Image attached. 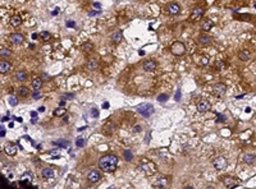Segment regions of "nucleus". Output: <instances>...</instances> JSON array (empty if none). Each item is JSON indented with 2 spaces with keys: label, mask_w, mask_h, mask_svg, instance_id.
Here are the masks:
<instances>
[{
  "label": "nucleus",
  "mask_w": 256,
  "mask_h": 189,
  "mask_svg": "<svg viewBox=\"0 0 256 189\" xmlns=\"http://www.w3.org/2000/svg\"><path fill=\"white\" fill-rule=\"evenodd\" d=\"M240 59L242 60V61H247L248 59H250V56H251V54H250V51L248 50H243V51H241L240 52Z\"/></svg>",
  "instance_id": "obj_29"
},
{
  "label": "nucleus",
  "mask_w": 256,
  "mask_h": 189,
  "mask_svg": "<svg viewBox=\"0 0 256 189\" xmlns=\"http://www.w3.org/2000/svg\"><path fill=\"white\" fill-rule=\"evenodd\" d=\"M5 136V130H4V128H1V137Z\"/></svg>",
  "instance_id": "obj_53"
},
{
  "label": "nucleus",
  "mask_w": 256,
  "mask_h": 189,
  "mask_svg": "<svg viewBox=\"0 0 256 189\" xmlns=\"http://www.w3.org/2000/svg\"><path fill=\"white\" fill-rule=\"evenodd\" d=\"M114 129H115V124L113 123V121H109V123H106L104 125V130H105V133H108V134H111L114 132Z\"/></svg>",
  "instance_id": "obj_24"
},
{
  "label": "nucleus",
  "mask_w": 256,
  "mask_h": 189,
  "mask_svg": "<svg viewBox=\"0 0 256 189\" xmlns=\"http://www.w3.org/2000/svg\"><path fill=\"white\" fill-rule=\"evenodd\" d=\"M213 27H214V22L210 21V19H204L202 22H201V29L205 31V32L210 31Z\"/></svg>",
  "instance_id": "obj_18"
},
{
  "label": "nucleus",
  "mask_w": 256,
  "mask_h": 189,
  "mask_svg": "<svg viewBox=\"0 0 256 189\" xmlns=\"http://www.w3.org/2000/svg\"><path fill=\"white\" fill-rule=\"evenodd\" d=\"M255 8H256V4H255Z\"/></svg>",
  "instance_id": "obj_61"
},
{
  "label": "nucleus",
  "mask_w": 256,
  "mask_h": 189,
  "mask_svg": "<svg viewBox=\"0 0 256 189\" xmlns=\"http://www.w3.org/2000/svg\"><path fill=\"white\" fill-rule=\"evenodd\" d=\"M99 166L105 173H114L118 167V157L114 155H108L101 157L99 161Z\"/></svg>",
  "instance_id": "obj_1"
},
{
  "label": "nucleus",
  "mask_w": 256,
  "mask_h": 189,
  "mask_svg": "<svg viewBox=\"0 0 256 189\" xmlns=\"http://www.w3.org/2000/svg\"><path fill=\"white\" fill-rule=\"evenodd\" d=\"M124 159L127 160V161H131V160L133 159L132 152H131V151H125V152H124Z\"/></svg>",
  "instance_id": "obj_37"
},
{
  "label": "nucleus",
  "mask_w": 256,
  "mask_h": 189,
  "mask_svg": "<svg viewBox=\"0 0 256 189\" xmlns=\"http://www.w3.org/2000/svg\"><path fill=\"white\" fill-rule=\"evenodd\" d=\"M4 151H5V153L8 156H14L17 153L18 148H17L16 145H13V143H8V145H5V147H4Z\"/></svg>",
  "instance_id": "obj_13"
},
{
  "label": "nucleus",
  "mask_w": 256,
  "mask_h": 189,
  "mask_svg": "<svg viewBox=\"0 0 256 189\" xmlns=\"http://www.w3.org/2000/svg\"><path fill=\"white\" fill-rule=\"evenodd\" d=\"M76 146L77 147H83L85 146V139L83 138H78L77 141H76Z\"/></svg>",
  "instance_id": "obj_39"
},
{
  "label": "nucleus",
  "mask_w": 256,
  "mask_h": 189,
  "mask_svg": "<svg viewBox=\"0 0 256 189\" xmlns=\"http://www.w3.org/2000/svg\"><path fill=\"white\" fill-rule=\"evenodd\" d=\"M211 37L210 36H206V35H200L197 37V44L201 45V46H208V45L211 44Z\"/></svg>",
  "instance_id": "obj_12"
},
{
  "label": "nucleus",
  "mask_w": 256,
  "mask_h": 189,
  "mask_svg": "<svg viewBox=\"0 0 256 189\" xmlns=\"http://www.w3.org/2000/svg\"><path fill=\"white\" fill-rule=\"evenodd\" d=\"M156 66H158V63H156L155 60H146V61H143V64H142V68L145 69L146 72L155 70Z\"/></svg>",
  "instance_id": "obj_9"
},
{
  "label": "nucleus",
  "mask_w": 256,
  "mask_h": 189,
  "mask_svg": "<svg viewBox=\"0 0 256 189\" xmlns=\"http://www.w3.org/2000/svg\"><path fill=\"white\" fill-rule=\"evenodd\" d=\"M59 105H60V106H64V105H65V101H64V98H63V100L59 102Z\"/></svg>",
  "instance_id": "obj_52"
},
{
  "label": "nucleus",
  "mask_w": 256,
  "mask_h": 189,
  "mask_svg": "<svg viewBox=\"0 0 256 189\" xmlns=\"http://www.w3.org/2000/svg\"><path fill=\"white\" fill-rule=\"evenodd\" d=\"M168 185H169V180L165 176H160L158 180H156V184H155L156 188H167Z\"/></svg>",
  "instance_id": "obj_19"
},
{
  "label": "nucleus",
  "mask_w": 256,
  "mask_h": 189,
  "mask_svg": "<svg viewBox=\"0 0 256 189\" xmlns=\"http://www.w3.org/2000/svg\"><path fill=\"white\" fill-rule=\"evenodd\" d=\"M246 112H251V109H250V107H246Z\"/></svg>",
  "instance_id": "obj_60"
},
{
  "label": "nucleus",
  "mask_w": 256,
  "mask_h": 189,
  "mask_svg": "<svg viewBox=\"0 0 256 189\" xmlns=\"http://www.w3.org/2000/svg\"><path fill=\"white\" fill-rule=\"evenodd\" d=\"M137 111H138V114H141L142 116H145V118H149V116H151L152 114H154V106L151 105V103H142V105H140L137 107Z\"/></svg>",
  "instance_id": "obj_3"
},
{
  "label": "nucleus",
  "mask_w": 256,
  "mask_h": 189,
  "mask_svg": "<svg viewBox=\"0 0 256 189\" xmlns=\"http://www.w3.org/2000/svg\"><path fill=\"white\" fill-rule=\"evenodd\" d=\"M200 64H201V65H208V64H209L208 56H200Z\"/></svg>",
  "instance_id": "obj_38"
},
{
  "label": "nucleus",
  "mask_w": 256,
  "mask_h": 189,
  "mask_svg": "<svg viewBox=\"0 0 256 189\" xmlns=\"http://www.w3.org/2000/svg\"><path fill=\"white\" fill-rule=\"evenodd\" d=\"M179 97H181V92L177 91L176 92V96H174V98H176V101H179Z\"/></svg>",
  "instance_id": "obj_45"
},
{
  "label": "nucleus",
  "mask_w": 256,
  "mask_h": 189,
  "mask_svg": "<svg viewBox=\"0 0 256 189\" xmlns=\"http://www.w3.org/2000/svg\"><path fill=\"white\" fill-rule=\"evenodd\" d=\"M58 13H59V9H55V10H54V12H53V14H54V15H55V14H58Z\"/></svg>",
  "instance_id": "obj_54"
},
{
  "label": "nucleus",
  "mask_w": 256,
  "mask_h": 189,
  "mask_svg": "<svg viewBox=\"0 0 256 189\" xmlns=\"http://www.w3.org/2000/svg\"><path fill=\"white\" fill-rule=\"evenodd\" d=\"M53 145H54V146H58V147L67 148V147L69 146V142H68V141H65V139H59V141H55V142H53Z\"/></svg>",
  "instance_id": "obj_27"
},
{
  "label": "nucleus",
  "mask_w": 256,
  "mask_h": 189,
  "mask_svg": "<svg viewBox=\"0 0 256 189\" xmlns=\"http://www.w3.org/2000/svg\"><path fill=\"white\" fill-rule=\"evenodd\" d=\"M122 40H123V35L120 31H118V32H114L113 36H111V41H113L114 44H119V42H122Z\"/></svg>",
  "instance_id": "obj_22"
},
{
  "label": "nucleus",
  "mask_w": 256,
  "mask_h": 189,
  "mask_svg": "<svg viewBox=\"0 0 256 189\" xmlns=\"http://www.w3.org/2000/svg\"><path fill=\"white\" fill-rule=\"evenodd\" d=\"M10 41L14 45H19L24 41V36L22 33H12L10 35Z\"/></svg>",
  "instance_id": "obj_14"
},
{
  "label": "nucleus",
  "mask_w": 256,
  "mask_h": 189,
  "mask_svg": "<svg viewBox=\"0 0 256 189\" xmlns=\"http://www.w3.org/2000/svg\"><path fill=\"white\" fill-rule=\"evenodd\" d=\"M102 107H104V109H108V107H109V102H104L102 103Z\"/></svg>",
  "instance_id": "obj_50"
},
{
  "label": "nucleus",
  "mask_w": 256,
  "mask_h": 189,
  "mask_svg": "<svg viewBox=\"0 0 256 189\" xmlns=\"http://www.w3.org/2000/svg\"><path fill=\"white\" fill-rule=\"evenodd\" d=\"M40 37H41L44 41H49V40L51 38V35L47 32V31H42V32H40Z\"/></svg>",
  "instance_id": "obj_34"
},
{
  "label": "nucleus",
  "mask_w": 256,
  "mask_h": 189,
  "mask_svg": "<svg viewBox=\"0 0 256 189\" xmlns=\"http://www.w3.org/2000/svg\"><path fill=\"white\" fill-rule=\"evenodd\" d=\"M32 38H37V35H36V33H32Z\"/></svg>",
  "instance_id": "obj_59"
},
{
  "label": "nucleus",
  "mask_w": 256,
  "mask_h": 189,
  "mask_svg": "<svg viewBox=\"0 0 256 189\" xmlns=\"http://www.w3.org/2000/svg\"><path fill=\"white\" fill-rule=\"evenodd\" d=\"M97 66H99V60L95 59V58H92V59H90L87 61V69L88 70H95V69H97Z\"/></svg>",
  "instance_id": "obj_20"
},
{
  "label": "nucleus",
  "mask_w": 256,
  "mask_h": 189,
  "mask_svg": "<svg viewBox=\"0 0 256 189\" xmlns=\"http://www.w3.org/2000/svg\"><path fill=\"white\" fill-rule=\"evenodd\" d=\"M54 170L53 169H50V167H45V169H42V171H41V175L45 178V179H49V178H53L54 176Z\"/></svg>",
  "instance_id": "obj_21"
},
{
  "label": "nucleus",
  "mask_w": 256,
  "mask_h": 189,
  "mask_svg": "<svg viewBox=\"0 0 256 189\" xmlns=\"http://www.w3.org/2000/svg\"><path fill=\"white\" fill-rule=\"evenodd\" d=\"M31 182H32V176H31V173H24L23 175H22V178H21V180H19V184L22 187H31L30 184H31Z\"/></svg>",
  "instance_id": "obj_10"
},
{
  "label": "nucleus",
  "mask_w": 256,
  "mask_h": 189,
  "mask_svg": "<svg viewBox=\"0 0 256 189\" xmlns=\"http://www.w3.org/2000/svg\"><path fill=\"white\" fill-rule=\"evenodd\" d=\"M39 111H40V112H42V111H45V109H44V106H41V107H39Z\"/></svg>",
  "instance_id": "obj_55"
},
{
  "label": "nucleus",
  "mask_w": 256,
  "mask_h": 189,
  "mask_svg": "<svg viewBox=\"0 0 256 189\" xmlns=\"http://www.w3.org/2000/svg\"><path fill=\"white\" fill-rule=\"evenodd\" d=\"M18 94H19L21 97H27L30 94V89L24 86H22V87L18 88Z\"/></svg>",
  "instance_id": "obj_28"
},
{
  "label": "nucleus",
  "mask_w": 256,
  "mask_h": 189,
  "mask_svg": "<svg viewBox=\"0 0 256 189\" xmlns=\"http://www.w3.org/2000/svg\"><path fill=\"white\" fill-rule=\"evenodd\" d=\"M63 121H64V123H68V116H64V120Z\"/></svg>",
  "instance_id": "obj_58"
},
{
  "label": "nucleus",
  "mask_w": 256,
  "mask_h": 189,
  "mask_svg": "<svg viewBox=\"0 0 256 189\" xmlns=\"http://www.w3.org/2000/svg\"><path fill=\"white\" fill-rule=\"evenodd\" d=\"M12 69V64L9 61H5V60H1L0 61V72H1L3 74H7L9 73Z\"/></svg>",
  "instance_id": "obj_16"
},
{
  "label": "nucleus",
  "mask_w": 256,
  "mask_h": 189,
  "mask_svg": "<svg viewBox=\"0 0 256 189\" xmlns=\"http://www.w3.org/2000/svg\"><path fill=\"white\" fill-rule=\"evenodd\" d=\"M82 50L85 52H91L93 50V44L92 42H85L82 45Z\"/></svg>",
  "instance_id": "obj_33"
},
{
  "label": "nucleus",
  "mask_w": 256,
  "mask_h": 189,
  "mask_svg": "<svg viewBox=\"0 0 256 189\" xmlns=\"http://www.w3.org/2000/svg\"><path fill=\"white\" fill-rule=\"evenodd\" d=\"M7 120H9V119H8V116H3V119H1V121H7Z\"/></svg>",
  "instance_id": "obj_56"
},
{
  "label": "nucleus",
  "mask_w": 256,
  "mask_h": 189,
  "mask_svg": "<svg viewBox=\"0 0 256 189\" xmlns=\"http://www.w3.org/2000/svg\"><path fill=\"white\" fill-rule=\"evenodd\" d=\"M31 123L36 124V123H37V118H32V119H31Z\"/></svg>",
  "instance_id": "obj_51"
},
{
  "label": "nucleus",
  "mask_w": 256,
  "mask_h": 189,
  "mask_svg": "<svg viewBox=\"0 0 256 189\" xmlns=\"http://www.w3.org/2000/svg\"><path fill=\"white\" fill-rule=\"evenodd\" d=\"M210 107H211V105H210V102L208 100H200L199 102H197V110H199L200 112L209 111Z\"/></svg>",
  "instance_id": "obj_8"
},
{
  "label": "nucleus",
  "mask_w": 256,
  "mask_h": 189,
  "mask_svg": "<svg viewBox=\"0 0 256 189\" xmlns=\"http://www.w3.org/2000/svg\"><path fill=\"white\" fill-rule=\"evenodd\" d=\"M168 12H169V14L176 15L181 12V7L177 3H170V4H168Z\"/></svg>",
  "instance_id": "obj_17"
},
{
  "label": "nucleus",
  "mask_w": 256,
  "mask_h": 189,
  "mask_svg": "<svg viewBox=\"0 0 256 189\" xmlns=\"http://www.w3.org/2000/svg\"><path fill=\"white\" fill-rule=\"evenodd\" d=\"M205 10L202 8H195L194 10L191 12V19L192 21H199L200 18H202Z\"/></svg>",
  "instance_id": "obj_11"
},
{
  "label": "nucleus",
  "mask_w": 256,
  "mask_h": 189,
  "mask_svg": "<svg viewBox=\"0 0 256 189\" xmlns=\"http://www.w3.org/2000/svg\"><path fill=\"white\" fill-rule=\"evenodd\" d=\"M255 159H256V155L255 153H246L245 156H243V161L246 164H254V161H255Z\"/></svg>",
  "instance_id": "obj_25"
},
{
  "label": "nucleus",
  "mask_w": 256,
  "mask_h": 189,
  "mask_svg": "<svg viewBox=\"0 0 256 189\" xmlns=\"http://www.w3.org/2000/svg\"><path fill=\"white\" fill-rule=\"evenodd\" d=\"M140 167L146 175H154L156 173V165L149 160H142L140 164Z\"/></svg>",
  "instance_id": "obj_2"
},
{
  "label": "nucleus",
  "mask_w": 256,
  "mask_h": 189,
  "mask_svg": "<svg viewBox=\"0 0 256 189\" xmlns=\"http://www.w3.org/2000/svg\"><path fill=\"white\" fill-rule=\"evenodd\" d=\"M21 23H22L21 17L14 15V17H12V18H10V24H12L13 27H18V26H21Z\"/></svg>",
  "instance_id": "obj_31"
},
{
  "label": "nucleus",
  "mask_w": 256,
  "mask_h": 189,
  "mask_svg": "<svg viewBox=\"0 0 256 189\" xmlns=\"http://www.w3.org/2000/svg\"><path fill=\"white\" fill-rule=\"evenodd\" d=\"M91 116H92V118H97V116H99V110L97 109H92L91 110Z\"/></svg>",
  "instance_id": "obj_41"
},
{
  "label": "nucleus",
  "mask_w": 256,
  "mask_h": 189,
  "mask_svg": "<svg viewBox=\"0 0 256 189\" xmlns=\"http://www.w3.org/2000/svg\"><path fill=\"white\" fill-rule=\"evenodd\" d=\"M27 77H28V75H27V73L24 70H18L16 73V79L19 80V82H24V80L27 79Z\"/></svg>",
  "instance_id": "obj_23"
},
{
  "label": "nucleus",
  "mask_w": 256,
  "mask_h": 189,
  "mask_svg": "<svg viewBox=\"0 0 256 189\" xmlns=\"http://www.w3.org/2000/svg\"><path fill=\"white\" fill-rule=\"evenodd\" d=\"M65 112H67V110H65L63 106H60L59 109H56L55 111H54V115H55V116H63V115L65 114Z\"/></svg>",
  "instance_id": "obj_35"
},
{
  "label": "nucleus",
  "mask_w": 256,
  "mask_h": 189,
  "mask_svg": "<svg viewBox=\"0 0 256 189\" xmlns=\"http://www.w3.org/2000/svg\"><path fill=\"white\" fill-rule=\"evenodd\" d=\"M133 132H136V133L137 132H141V127H140V125H136V127L133 128Z\"/></svg>",
  "instance_id": "obj_46"
},
{
  "label": "nucleus",
  "mask_w": 256,
  "mask_h": 189,
  "mask_svg": "<svg viewBox=\"0 0 256 189\" xmlns=\"http://www.w3.org/2000/svg\"><path fill=\"white\" fill-rule=\"evenodd\" d=\"M185 51H186L185 45H183L182 42H179V41L173 42L172 46H170V52H172L173 55H176V56L183 55V54H185Z\"/></svg>",
  "instance_id": "obj_4"
},
{
  "label": "nucleus",
  "mask_w": 256,
  "mask_h": 189,
  "mask_svg": "<svg viewBox=\"0 0 256 189\" xmlns=\"http://www.w3.org/2000/svg\"><path fill=\"white\" fill-rule=\"evenodd\" d=\"M213 166L217 170H223V169H225V166H227V160L224 159V157L219 156L213 161Z\"/></svg>",
  "instance_id": "obj_6"
},
{
  "label": "nucleus",
  "mask_w": 256,
  "mask_h": 189,
  "mask_svg": "<svg viewBox=\"0 0 256 189\" xmlns=\"http://www.w3.org/2000/svg\"><path fill=\"white\" fill-rule=\"evenodd\" d=\"M41 86H42V79L41 78H35L32 80V87H33L35 91H39V89L41 88Z\"/></svg>",
  "instance_id": "obj_26"
},
{
  "label": "nucleus",
  "mask_w": 256,
  "mask_h": 189,
  "mask_svg": "<svg viewBox=\"0 0 256 189\" xmlns=\"http://www.w3.org/2000/svg\"><path fill=\"white\" fill-rule=\"evenodd\" d=\"M214 68L217 70H223L224 68H225V63H224L222 59H218L217 61L214 63Z\"/></svg>",
  "instance_id": "obj_30"
},
{
  "label": "nucleus",
  "mask_w": 256,
  "mask_h": 189,
  "mask_svg": "<svg viewBox=\"0 0 256 189\" xmlns=\"http://www.w3.org/2000/svg\"><path fill=\"white\" fill-rule=\"evenodd\" d=\"M100 178H101V175H100V173H99L97 170H91V171L87 174V180L90 183H92V184L97 183L99 180H100Z\"/></svg>",
  "instance_id": "obj_7"
},
{
  "label": "nucleus",
  "mask_w": 256,
  "mask_h": 189,
  "mask_svg": "<svg viewBox=\"0 0 256 189\" xmlns=\"http://www.w3.org/2000/svg\"><path fill=\"white\" fill-rule=\"evenodd\" d=\"M33 98H35V100H36V98H40V93L35 91V93H33Z\"/></svg>",
  "instance_id": "obj_47"
},
{
  "label": "nucleus",
  "mask_w": 256,
  "mask_h": 189,
  "mask_svg": "<svg viewBox=\"0 0 256 189\" xmlns=\"http://www.w3.org/2000/svg\"><path fill=\"white\" fill-rule=\"evenodd\" d=\"M217 121H222V123H223V121H225V116H224V115H218V120Z\"/></svg>",
  "instance_id": "obj_42"
},
{
  "label": "nucleus",
  "mask_w": 256,
  "mask_h": 189,
  "mask_svg": "<svg viewBox=\"0 0 256 189\" xmlns=\"http://www.w3.org/2000/svg\"><path fill=\"white\" fill-rule=\"evenodd\" d=\"M67 26H68V27H74L76 23H74L73 21H68V22H67Z\"/></svg>",
  "instance_id": "obj_44"
},
{
  "label": "nucleus",
  "mask_w": 256,
  "mask_h": 189,
  "mask_svg": "<svg viewBox=\"0 0 256 189\" xmlns=\"http://www.w3.org/2000/svg\"><path fill=\"white\" fill-rule=\"evenodd\" d=\"M17 121H18V123H22V121H23V119H22V118H17Z\"/></svg>",
  "instance_id": "obj_57"
},
{
  "label": "nucleus",
  "mask_w": 256,
  "mask_h": 189,
  "mask_svg": "<svg viewBox=\"0 0 256 189\" xmlns=\"http://www.w3.org/2000/svg\"><path fill=\"white\" fill-rule=\"evenodd\" d=\"M31 116H32V118H37V112H36V111H31Z\"/></svg>",
  "instance_id": "obj_49"
},
{
  "label": "nucleus",
  "mask_w": 256,
  "mask_h": 189,
  "mask_svg": "<svg viewBox=\"0 0 256 189\" xmlns=\"http://www.w3.org/2000/svg\"><path fill=\"white\" fill-rule=\"evenodd\" d=\"M0 55H1V59H8V58L12 55V52H10L9 49L1 47V49H0Z\"/></svg>",
  "instance_id": "obj_32"
},
{
  "label": "nucleus",
  "mask_w": 256,
  "mask_h": 189,
  "mask_svg": "<svg viewBox=\"0 0 256 189\" xmlns=\"http://www.w3.org/2000/svg\"><path fill=\"white\" fill-rule=\"evenodd\" d=\"M158 100H159L160 102H165V101L168 100V96H167V94H164V93H163V94H159V96H158Z\"/></svg>",
  "instance_id": "obj_40"
},
{
  "label": "nucleus",
  "mask_w": 256,
  "mask_h": 189,
  "mask_svg": "<svg viewBox=\"0 0 256 189\" xmlns=\"http://www.w3.org/2000/svg\"><path fill=\"white\" fill-rule=\"evenodd\" d=\"M8 102H9V105H12V106H16V105H18V100L16 97H13V96H10L8 98Z\"/></svg>",
  "instance_id": "obj_36"
},
{
  "label": "nucleus",
  "mask_w": 256,
  "mask_h": 189,
  "mask_svg": "<svg viewBox=\"0 0 256 189\" xmlns=\"http://www.w3.org/2000/svg\"><path fill=\"white\" fill-rule=\"evenodd\" d=\"M223 184L227 188H234V187H237V179L231 178V176H225V178H223Z\"/></svg>",
  "instance_id": "obj_15"
},
{
  "label": "nucleus",
  "mask_w": 256,
  "mask_h": 189,
  "mask_svg": "<svg viewBox=\"0 0 256 189\" xmlns=\"http://www.w3.org/2000/svg\"><path fill=\"white\" fill-rule=\"evenodd\" d=\"M93 7H95L96 9H100V7H101V4H100V3H93Z\"/></svg>",
  "instance_id": "obj_48"
},
{
  "label": "nucleus",
  "mask_w": 256,
  "mask_h": 189,
  "mask_svg": "<svg viewBox=\"0 0 256 189\" xmlns=\"http://www.w3.org/2000/svg\"><path fill=\"white\" fill-rule=\"evenodd\" d=\"M227 92V86L224 83H217L215 86L213 87V93L215 94V96H223L224 93Z\"/></svg>",
  "instance_id": "obj_5"
},
{
  "label": "nucleus",
  "mask_w": 256,
  "mask_h": 189,
  "mask_svg": "<svg viewBox=\"0 0 256 189\" xmlns=\"http://www.w3.org/2000/svg\"><path fill=\"white\" fill-rule=\"evenodd\" d=\"M73 97H74L73 93H68V94H64V96H63V98H73Z\"/></svg>",
  "instance_id": "obj_43"
}]
</instances>
